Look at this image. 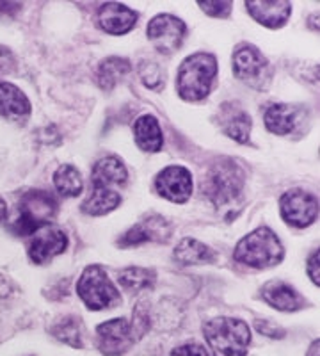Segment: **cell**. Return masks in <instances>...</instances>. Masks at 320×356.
<instances>
[{"label": "cell", "instance_id": "277c9868", "mask_svg": "<svg viewBox=\"0 0 320 356\" xmlns=\"http://www.w3.org/2000/svg\"><path fill=\"white\" fill-rule=\"evenodd\" d=\"M203 333L214 356H246L251 332L247 324L233 317H217L205 323Z\"/></svg>", "mask_w": 320, "mask_h": 356}, {"label": "cell", "instance_id": "603a6c76", "mask_svg": "<svg viewBox=\"0 0 320 356\" xmlns=\"http://www.w3.org/2000/svg\"><path fill=\"white\" fill-rule=\"evenodd\" d=\"M132 72V65L123 57H107L100 63L96 72V82L103 91H110L125 75Z\"/></svg>", "mask_w": 320, "mask_h": 356}, {"label": "cell", "instance_id": "4316f807", "mask_svg": "<svg viewBox=\"0 0 320 356\" xmlns=\"http://www.w3.org/2000/svg\"><path fill=\"white\" fill-rule=\"evenodd\" d=\"M139 75H141L142 84L146 86L148 89H153V91L162 89L164 82H166L164 70L155 61H141V65H139Z\"/></svg>", "mask_w": 320, "mask_h": 356}, {"label": "cell", "instance_id": "8d00e7d4", "mask_svg": "<svg viewBox=\"0 0 320 356\" xmlns=\"http://www.w3.org/2000/svg\"><path fill=\"white\" fill-rule=\"evenodd\" d=\"M6 216H8V205H6L4 198L0 196V221H4Z\"/></svg>", "mask_w": 320, "mask_h": 356}, {"label": "cell", "instance_id": "f1b7e54d", "mask_svg": "<svg viewBox=\"0 0 320 356\" xmlns=\"http://www.w3.org/2000/svg\"><path fill=\"white\" fill-rule=\"evenodd\" d=\"M142 243H150V237H148L146 230L142 227L141 222L134 225L128 232L121 235V239L118 241V244L121 248H130V246H139Z\"/></svg>", "mask_w": 320, "mask_h": 356}, {"label": "cell", "instance_id": "1f68e13d", "mask_svg": "<svg viewBox=\"0 0 320 356\" xmlns=\"http://www.w3.org/2000/svg\"><path fill=\"white\" fill-rule=\"evenodd\" d=\"M17 68V57L8 47L0 44V75H8Z\"/></svg>", "mask_w": 320, "mask_h": 356}, {"label": "cell", "instance_id": "d590c367", "mask_svg": "<svg viewBox=\"0 0 320 356\" xmlns=\"http://www.w3.org/2000/svg\"><path fill=\"white\" fill-rule=\"evenodd\" d=\"M22 4H15V2H0V17H15L18 11H20Z\"/></svg>", "mask_w": 320, "mask_h": 356}, {"label": "cell", "instance_id": "2e32d148", "mask_svg": "<svg viewBox=\"0 0 320 356\" xmlns=\"http://www.w3.org/2000/svg\"><path fill=\"white\" fill-rule=\"evenodd\" d=\"M31 114V102L24 91L9 82H0V116L11 122H24Z\"/></svg>", "mask_w": 320, "mask_h": 356}, {"label": "cell", "instance_id": "ac0fdd59", "mask_svg": "<svg viewBox=\"0 0 320 356\" xmlns=\"http://www.w3.org/2000/svg\"><path fill=\"white\" fill-rule=\"evenodd\" d=\"M262 298H264L272 308L281 312L299 310L304 305L303 296H301L292 285L280 282V280L269 282V284L262 289Z\"/></svg>", "mask_w": 320, "mask_h": 356}, {"label": "cell", "instance_id": "8fae6325", "mask_svg": "<svg viewBox=\"0 0 320 356\" xmlns=\"http://www.w3.org/2000/svg\"><path fill=\"white\" fill-rule=\"evenodd\" d=\"M158 195L173 203H185L192 195V175L183 166H167L155 180Z\"/></svg>", "mask_w": 320, "mask_h": 356}, {"label": "cell", "instance_id": "9c48e42d", "mask_svg": "<svg viewBox=\"0 0 320 356\" xmlns=\"http://www.w3.org/2000/svg\"><path fill=\"white\" fill-rule=\"evenodd\" d=\"M280 211L288 225L306 228L319 218V200L308 191H287L280 200Z\"/></svg>", "mask_w": 320, "mask_h": 356}, {"label": "cell", "instance_id": "f546056e", "mask_svg": "<svg viewBox=\"0 0 320 356\" xmlns=\"http://www.w3.org/2000/svg\"><path fill=\"white\" fill-rule=\"evenodd\" d=\"M132 332H134L135 339H141L144 333L150 328V316H148V308L144 303H139L137 308L134 310V319H132Z\"/></svg>", "mask_w": 320, "mask_h": 356}, {"label": "cell", "instance_id": "e575fe53", "mask_svg": "<svg viewBox=\"0 0 320 356\" xmlns=\"http://www.w3.org/2000/svg\"><path fill=\"white\" fill-rule=\"evenodd\" d=\"M306 267H308V275H310V278H312V282L317 285V287H319V285H320V280H319V276H320V273H319V250H317L315 253L310 257L308 266H306Z\"/></svg>", "mask_w": 320, "mask_h": 356}, {"label": "cell", "instance_id": "6da1fadb", "mask_svg": "<svg viewBox=\"0 0 320 356\" xmlns=\"http://www.w3.org/2000/svg\"><path fill=\"white\" fill-rule=\"evenodd\" d=\"M217 75V59L207 52L192 54L182 63L176 75V91L185 102H199L210 93Z\"/></svg>", "mask_w": 320, "mask_h": 356}, {"label": "cell", "instance_id": "52a82bcc", "mask_svg": "<svg viewBox=\"0 0 320 356\" xmlns=\"http://www.w3.org/2000/svg\"><path fill=\"white\" fill-rule=\"evenodd\" d=\"M233 73L239 81L246 82L249 88L265 89L271 84L272 68L267 57L256 49L255 44L242 43L233 52Z\"/></svg>", "mask_w": 320, "mask_h": 356}, {"label": "cell", "instance_id": "484cf974", "mask_svg": "<svg viewBox=\"0 0 320 356\" xmlns=\"http://www.w3.org/2000/svg\"><path fill=\"white\" fill-rule=\"evenodd\" d=\"M50 332L57 340H61L65 344L71 346V348H82V328L81 321L77 317H65L56 326H52Z\"/></svg>", "mask_w": 320, "mask_h": 356}, {"label": "cell", "instance_id": "4fadbf2b", "mask_svg": "<svg viewBox=\"0 0 320 356\" xmlns=\"http://www.w3.org/2000/svg\"><path fill=\"white\" fill-rule=\"evenodd\" d=\"M219 123L223 132L233 141L244 143L249 141V134H251V116L237 104V102H226L219 109Z\"/></svg>", "mask_w": 320, "mask_h": 356}, {"label": "cell", "instance_id": "7402d4cb", "mask_svg": "<svg viewBox=\"0 0 320 356\" xmlns=\"http://www.w3.org/2000/svg\"><path fill=\"white\" fill-rule=\"evenodd\" d=\"M121 203V196L116 189L109 187H93L90 198L82 203V212L90 216H106Z\"/></svg>", "mask_w": 320, "mask_h": 356}, {"label": "cell", "instance_id": "9a60e30c", "mask_svg": "<svg viewBox=\"0 0 320 356\" xmlns=\"http://www.w3.org/2000/svg\"><path fill=\"white\" fill-rule=\"evenodd\" d=\"M246 8L253 18L258 24L265 25L269 29H280L290 18L292 13V4L285 0H256V2H246Z\"/></svg>", "mask_w": 320, "mask_h": 356}, {"label": "cell", "instance_id": "44dd1931", "mask_svg": "<svg viewBox=\"0 0 320 356\" xmlns=\"http://www.w3.org/2000/svg\"><path fill=\"white\" fill-rule=\"evenodd\" d=\"M173 259L182 266H198V264H212L217 260V253L207 244L187 237L176 246Z\"/></svg>", "mask_w": 320, "mask_h": 356}, {"label": "cell", "instance_id": "74e56055", "mask_svg": "<svg viewBox=\"0 0 320 356\" xmlns=\"http://www.w3.org/2000/svg\"><path fill=\"white\" fill-rule=\"evenodd\" d=\"M310 356H319V340L313 342L312 348H310Z\"/></svg>", "mask_w": 320, "mask_h": 356}, {"label": "cell", "instance_id": "ba28073f", "mask_svg": "<svg viewBox=\"0 0 320 356\" xmlns=\"http://www.w3.org/2000/svg\"><path fill=\"white\" fill-rule=\"evenodd\" d=\"M148 40L164 56L174 54L180 50L187 34V25L182 18L173 17V15H158L151 18L146 29Z\"/></svg>", "mask_w": 320, "mask_h": 356}, {"label": "cell", "instance_id": "83f0119b", "mask_svg": "<svg viewBox=\"0 0 320 356\" xmlns=\"http://www.w3.org/2000/svg\"><path fill=\"white\" fill-rule=\"evenodd\" d=\"M141 225L146 230L150 241L155 243H167L171 239V234H173V228H171L169 222L166 221L160 216H150L144 221H141Z\"/></svg>", "mask_w": 320, "mask_h": 356}, {"label": "cell", "instance_id": "d4e9b609", "mask_svg": "<svg viewBox=\"0 0 320 356\" xmlns=\"http://www.w3.org/2000/svg\"><path fill=\"white\" fill-rule=\"evenodd\" d=\"M155 275L153 269H146V267H126L123 271H119L118 282L121 284L123 289L132 292H141L148 291L153 287L155 284Z\"/></svg>", "mask_w": 320, "mask_h": 356}, {"label": "cell", "instance_id": "3957f363", "mask_svg": "<svg viewBox=\"0 0 320 356\" xmlns=\"http://www.w3.org/2000/svg\"><path fill=\"white\" fill-rule=\"evenodd\" d=\"M233 259L256 269L278 266L283 260V244L271 228H256L239 241L233 251Z\"/></svg>", "mask_w": 320, "mask_h": 356}, {"label": "cell", "instance_id": "ffe728a7", "mask_svg": "<svg viewBox=\"0 0 320 356\" xmlns=\"http://www.w3.org/2000/svg\"><path fill=\"white\" fill-rule=\"evenodd\" d=\"M265 127L276 136H288L299 123V111L287 104H274L265 113Z\"/></svg>", "mask_w": 320, "mask_h": 356}, {"label": "cell", "instance_id": "5bb4252c", "mask_svg": "<svg viewBox=\"0 0 320 356\" xmlns=\"http://www.w3.org/2000/svg\"><path fill=\"white\" fill-rule=\"evenodd\" d=\"M98 22L106 33L121 36L130 33L137 24V13L118 2H107L98 9Z\"/></svg>", "mask_w": 320, "mask_h": 356}, {"label": "cell", "instance_id": "d6a6232c", "mask_svg": "<svg viewBox=\"0 0 320 356\" xmlns=\"http://www.w3.org/2000/svg\"><path fill=\"white\" fill-rule=\"evenodd\" d=\"M171 356H208L205 348L199 344H183L180 348L173 349Z\"/></svg>", "mask_w": 320, "mask_h": 356}, {"label": "cell", "instance_id": "5b68a950", "mask_svg": "<svg viewBox=\"0 0 320 356\" xmlns=\"http://www.w3.org/2000/svg\"><path fill=\"white\" fill-rule=\"evenodd\" d=\"M244 182H246V175L242 168L231 159H221L207 171L201 189L214 205L223 207L242 193Z\"/></svg>", "mask_w": 320, "mask_h": 356}, {"label": "cell", "instance_id": "4dcf8cb0", "mask_svg": "<svg viewBox=\"0 0 320 356\" xmlns=\"http://www.w3.org/2000/svg\"><path fill=\"white\" fill-rule=\"evenodd\" d=\"M203 11L214 18H226L231 13V2H198Z\"/></svg>", "mask_w": 320, "mask_h": 356}, {"label": "cell", "instance_id": "d6986e66", "mask_svg": "<svg viewBox=\"0 0 320 356\" xmlns=\"http://www.w3.org/2000/svg\"><path fill=\"white\" fill-rule=\"evenodd\" d=\"M134 139L142 152H148V154L160 152L164 145V138L157 118L151 116V114H144V116L137 118L134 123Z\"/></svg>", "mask_w": 320, "mask_h": 356}, {"label": "cell", "instance_id": "e0dca14e", "mask_svg": "<svg viewBox=\"0 0 320 356\" xmlns=\"http://www.w3.org/2000/svg\"><path fill=\"white\" fill-rule=\"evenodd\" d=\"M128 178L125 164L116 155L103 157L94 164L93 173H91V184L93 187H109L114 189L116 186H123Z\"/></svg>", "mask_w": 320, "mask_h": 356}, {"label": "cell", "instance_id": "7c38bea8", "mask_svg": "<svg viewBox=\"0 0 320 356\" xmlns=\"http://www.w3.org/2000/svg\"><path fill=\"white\" fill-rule=\"evenodd\" d=\"M68 248V237L65 232L57 227H43L33 237L28 244V259L37 266L49 264L53 257L65 253Z\"/></svg>", "mask_w": 320, "mask_h": 356}, {"label": "cell", "instance_id": "7a4b0ae2", "mask_svg": "<svg viewBox=\"0 0 320 356\" xmlns=\"http://www.w3.org/2000/svg\"><path fill=\"white\" fill-rule=\"evenodd\" d=\"M57 211H59L57 200L49 191H27L18 202V216L9 228L12 234L22 235V237L34 235L56 218Z\"/></svg>", "mask_w": 320, "mask_h": 356}, {"label": "cell", "instance_id": "836d02e7", "mask_svg": "<svg viewBox=\"0 0 320 356\" xmlns=\"http://www.w3.org/2000/svg\"><path fill=\"white\" fill-rule=\"evenodd\" d=\"M256 330H258L260 333H264V335L278 337V339H281V337L285 335L283 330L274 326V324H271L269 321H258V323H256Z\"/></svg>", "mask_w": 320, "mask_h": 356}, {"label": "cell", "instance_id": "8992f818", "mask_svg": "<svg viewBox=\"0 0 320 356\" xmlns=\"http://www.w3.org/2000/svg\"><path fill=\"white\" fill-rule=\"evenodd\" d=\"M77 294L84 301L90 310H103V308L118 307L121 303V298L118 294V289L114 287L103 267L87 266L78 278Z\"/></svg>", "mask_w": 320, "mask_h": 356}, {"label": "cell", "instance_id": "30bf717a", "mask_svg": "<svg viewBox=\"0 0 320 356\" xmlns=\"http://www.w3.org/2000/svg\"><path fill=\"white\" fill-rule=\"evenodd\" d=\"M98 349L107 356H119L135 342L132 326L126 319H110L96 328Z\"/></svg>", "mask_w": 320, "mask_h": 356}, {"label": "cell", "instance_id": "cb8c5ba5", "mask_svg": "<svg viewBox=\"0 0 320 356\" xmlns=\"http://www.w3.org/2000/svg\"><path fill=\"white\" fill-rule=\"evenodd\" d=\"M53 186H56L57 193L61 196H66V198L78 196L84 189L81 171L71 164H62L53 173Z\"/></svg>", "mask_w": 320, "mask_h": 356}]
</instances>
